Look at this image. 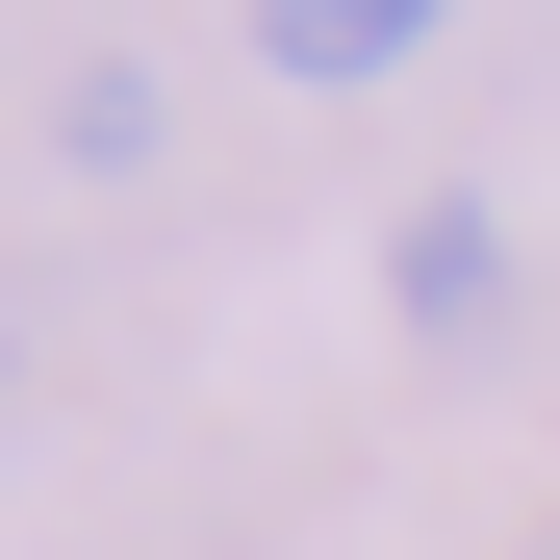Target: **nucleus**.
I'll return each instance as SVG.
<instances>
[{
    "mask_svg": "<svg viewBox=\"0 0 560 560\" xmlns=\"http://www.w3.org/2000/svg\"><path fill=\"white\" fill-rule=\"evenodd\" d=\"M485 280H510L485 205H408V255H383V306H408V331H485Z\"/></svg>",
    "mask_w": 560,
    "mask_h": 560,
    "instance_id": "f03ea898",
    "label": "nucleus"
},
{
    "mask_svg": "<svg viewBox=\"0 0 560 560\" xmlns=\"http://www.w3.org/2000/svg\"><path fill=\"white\" fill-rule=\"evenodd\" d=\"M458 0H255V77H408Z\"/></svg>",
    "mask_w": 560,
    "mask_h": 560,
    "instance_id": "f257e3e1",
    "label": "nucleus"
}]
</instances>
